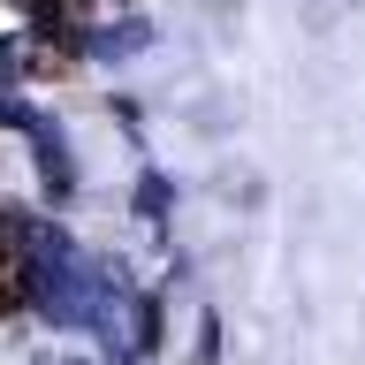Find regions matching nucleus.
Segmentation results:
<instances>
[{
	"instance_id": "obj_1",
	"label": "nucleus",
	"mask_w": 365,
	"mask_h": 365,
	"mask_svg": "<svg viewBox=\"0 0 365 365\" xmlns=\"http://www.w3.org/2000/svg\"><path fill=\"white\" fill-rule=\"evenodd\" d=\"M31 304V251H23L16 228H0V319Z\"/></svg>"
},
{
	"instance_id": "obj_2",
	"label": "nucleus",
	"mask_w": 365,
	"mask_h": 365,
	"mask_svg": "<svg viewBox=\"0 0 365 365\" xmlns=\"http://www.w3.org/2000/svg\"><path fill=\"white\" fill-rule=\"evenodd\" d=\"M68 61H76L68 38H38V46H31V68H38V76H68Z\"/></svg>"
},
{
	"instance_id": "obj_3",
	"label": "nucleus",
	"mask_w": 365,
	"mask_h": 365,
	"mask_svg": "<svg viewBox=\"0 0 365 365\" xmlns=\"http://www.w3.org/2000/svg\"><path fill=\"white\" fill-rule=\"evenodd\" d=\"M31 8H38V16H46V23H61V16H68V23H76V16H84V0H31Z\"/></svg>"
}]
</instances>
